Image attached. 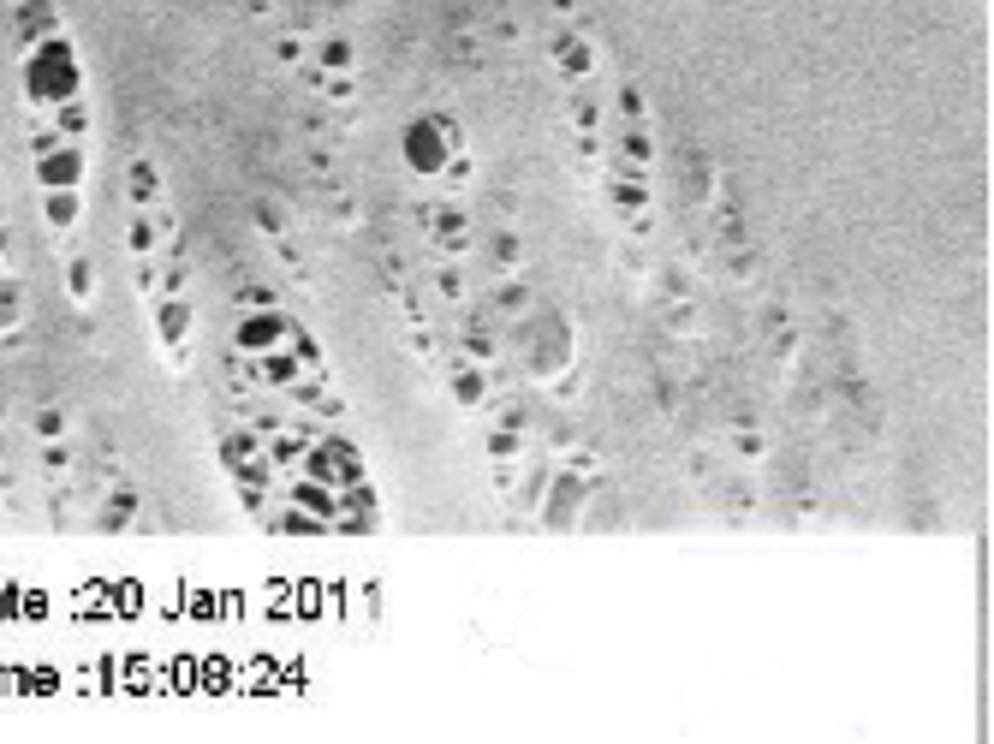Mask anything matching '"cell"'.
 Listing matches in <instances>:
<instances>
[{"mask_svg":"<svg viewBox=\"0 0 994 744\" xmlns=\"http://www.w3.org/2000/svg\"><path fill=\"white\" fill-rule=\"evenodd\" d=\"M54 143H66V137H60L54 125H36V131H30V155H48Z\"/></svg>","mask_w":994,"mask_h":744,"instance_id":"cell-28","label":"cell"},{"mask_svg":"<svg viewBox=\"0 0 994 744\" xmlns=\"http://www.w3.org/2000/svg\"><path fill=\"white\" fill-rule=\"evenodd\" d=\"M292 506H304V512H316V518H328V530H334V518H340V495H334V483H298V489H286Z\"/></svg>","mask_w":994,"mask_h":744,"instance_id":"cell-9","label":"cell"},{"mask_svg":"<svg viewBox=\"0 0 994 744\" xmlns=\"http://www.w3.org/2000/svg\"><path fill=\"white\" fill-rule=\"evenodd\" d=\"M24 102L30 108H60L72 96H84V60L66 36H48V42H30L24 48Z\"/></svg>","mask_w":994,"mask_h":744,"instance_id":"cell-1","label":"cell"},{"mask_svg":"<svg viewBox=\"0 0 994 744\" xmlns=\"http://www.w3.org/2000/svg\"><path fill=\"white\" fill-rule=\"evenodd\" d=\"M256 375H262L268 387H298V381H304V364H298L286 346H274V352H262V358H256Z\"/></svg>","mask_w":994,"mask_h":744,"instance_id":"cell-11","label":"cell"},{"mask_svg":"<svg viewBox=\"0 0 994 744\" xmlns=\"http://www.w3.org/2000/svg\"><path fill=\"white\" fill-rule=\"evenodd\" d=\"M584 495H590V483H584V477H560V483H554V495H548V506H542L548 530H572V524H578V506H584Z\"/></svg>","mask_w":994,"mask_h":744,"instance_id":"cell-6","label":"cell"},{"mask_svg":"<svg viewBox=\"0 0 994 744\" xmlns=\"http://www.w3.org/2000/svg\"><path fill=\"white\" fill-rule=\"evenodd\" d=\"M614 197H620L625 215H643V203H649V191H643V185H614Z\"/></svg>","mask_w":994,"mask_h":744,"instance_id":"cell-25","label":"cell"},{"mask_svg":"<svg viewBox=\"0 0 994 744\" xmlns=\"http://www.w3.org/2000/svg\"><path fill=\"white\" fill-rule=\"evenodd\" d=\"M286 352H292V358H298L304 370H310V364H322V346H316V340H310L304 328H286Z\"/></svg>","mask_w":994,"mask_h":744,"instance_id":"cell-18","label":"cell"},{"mask_svg":"<svg viewBox=\"0 0 994 744\" xmlns=\"http://www.w3.org/2000/svg\"><path fill=\"white\" fill-rule=\"evenodd\" d=\"M566 358H572V346H566V322H560V316H536V352H530L536 375L566 370Z\"/></svg>","mask_w":994,"mask_h":744,"instance_id":"cell-5","label":"cell"},{"mask_svg":"<svg viewBox=\"0 0 994 744\" xmlns=\"http://www.w3.org/2000/svg\"><path fill=\"white\" fill-rule=\"evenodd\" d=\"M649 155H655V143L631 125V131H625V161H631V167H649Z\"/></svg>","mask_w":994,"mask_h":744,"instance_id":"cell-23","label":"cell"},{"mask_svg":"<svg viewBox=\"0 0 994 744\" xmlns=\"http://www.w3.org/2000/svg\"><path fill=\"white\" fill-rule=\"evenodd\" d=\"M274 530H286V536H328V518H316V512H304V506H292V512H280V518H274Z\"/></svg>","mask_w":994,"mask_h":744,"instance_id":"cell-14","label":"cell"},{"mask_svg":"<svg viewBox=\"0 0 994 744\" xmlns=\"http://www.w3.org/2000/svg\"><path fill=\"white\" fill-rule=\"evenodd\" d=\"M155 328H161V340H167V346H185V334H191V304H185L179 292H167V298H161V310H155Z\"/></svg>","mask_w":994,"mask_h":744,"instance_id":"cell-10","label":"cell"},{"mask_svg":"<svg viewBox=\"0 0 994 744\" xmlns=\"http://www.w3.org/2000/svg\"><path fill=\"white\" fill-rule=\"evenodd\" d=\"M66 286H72V298H90V292H96V268L78 256V262L66 268Z\"/></svg>","mask_w":994,"mask_h":744,"instance_id":"cell-22","label":"cell"},{"mask_svg":"<svg viewBox=\"0 0 994 744\" xmlns=\"http://www.w3.org/2000/svg\"><path fill=\"white\" fill-rule=\"evenodd\" d=\"M36 429H42V435L54 441V435H60V411H42V417H36Z\"/></svg>","mask_w":994,"mask_h":744,"instance_id":"cell-34","label":"cell"},{"mask_svg":"<svg viewBox=\"0 0 994 744\" xmlns=\"http://www.w3.org/2000/svg\"><path fill=\"white\" fill-rule=\"evenodd\" d=\"M250 453H256V435H227V441H221V459H227V465H245Z\"/></svg>","mask_w":994,"mask_h":744,"instance_id":"cell-24","label":"cell"},{"mask_svg":"<svg viewBox=\"0 0 994 744\" xmlns=\"http://www.w3.org/2000/svg\"><path fill=\"white\" fill-rule=\"evenodd\" d=\"M286 316L268 304V310H245L239 316V328H233V346L245 352V358H262V352H274V346H286Z\"/></svg>","mask_w":994,"mask_h":744,"instance_id":"cell-4","label":"cell"},{"mask_svg":"<svg viewBox=\"0 0 994 744\" xmlns=\"http://www.w3.org/2000/svg\"><path fill=\"white\" fill-rule=\"evenodd\" d=\"M620 114H625L631 125L643 120V90H637V84H625V90H620Z\"/></svg>","mask_w":994,"mask_h":744,"instance_id":"cell-27","label":"cell"},{"mask_svg":"<svg viewBox=\"0 0 994 744\" xmlns=\"http://www.w3.org/2000/svg\"><path fill=\"white\" fill-rule=\"evenodd\" d=\"M131 197H137L143 209H155V173H149V161L131 167Z\"/></svg>","mask_w":994,"mask_h":744,"instance_id":"cell-21","label":"cell"},{"mask_svg":"<svg viewBox=\"0 0 994 744\" xmlns=\"http://www.w3.org/2000/svg\"><path fill=\"white\" fill-rule=\"evenodd\" d=\"M483 393H489V375L483 370H459L453 375V399H459V405H483Z\"/></svg>","mask_w":994,"mask_h":744,"instance_id":"cell-16","label":"cell"},{"mask_svg":"<svg viewBox=\"0 0 994 744\" xmlns=\"http://www.w3.org/2000/svg\"><path fill=\"white\" fill-rule=\"evenodd\" d=\"M441 250H465V215L453 203L441 209Z\"/></svg>","mask_w":994,"mask_h":744,"instance_id":"cell-19","label":"cell"},{"mask_svg":"<svg viewBox=\"0 0 994 744\" xmlns=\"http://www.w3.org/2000/svg\"><path fill=\"white\" fill-rule=\"evenodd\" d=\"M572 108H578V114H572V120L584 125V131H596V125H602V108H596V102H590V96H578V102H572Z\"/></svg>","mask_w":994,"mask_h":744,"instance_id":"cell-29","label":"cell"},{"mask_svg":"<svg viewBox=\"0 0 994 744\" xmlns=\"http://www.w3.org/2000/svg\"><path fill=\"white\" fill-rule=\"evenodd\" d=\"M0 245H6V233H0Z\"/></svg>","mask_w":994,"mask_h":744,"instance_id":"cell-35","label":"cell"},{"mask_svg":"<svg viewBox=\"0 0 994 744\" xmlns=\"http://www.w3.org/2000/svg\"><path fill=\"white\" fill-rule=\"evenodd\" d=\"M495 262H500V268H512V262H518V239H512V233H500V239H495Z\"/></svg>","mask_w":994,"mask_h":744,"instance_id":"cell-30","label":"cell"},{"mask_svg":"<svg viewBox=\"0 0 994 744\" xmlns=\"http://www.w3.org/2000/svg\"><path fill=\"white\" fill-rule=\"evenodd\" d=\"M125 239H131V250L155 256V227H149V221H131V227H125Z\"/></svg>","mask_w":994,"mask_h":744,"instance_id":"cell-26","label":"cell"},{"mask_svg":"<svg viewBox=\"0 0 994 744\" xmlns=\"http://www.w3.org/2000/svg\"><path fill=\"white\" fill-rule=\"evenodd\" d=\"M399 149H405V167H411V173H441V167L465 149V131L447 120V114H417V120L405 125Z\"/></svg>","mask_w":994,"mask_h":744,"instance_id":"cell-2","label":"cell"},{"mask_svg":"<svg viewBox=\"0 0 994 744\" xmlns=\"http://www.w3.org/2000/svg\"><path fill=\"white\" fill-rule=\"evenodd\" d=\"M316 66H322V72H340V78H346V72L358 66V54H352V42H322V48H316Z\"/></svg>","mask_w":994,"mask_h":744,"instance_id":"cell-15","label":"cell"},{"mask_svg":"<svg viewBox=\"0 0 994 744\" xmlns=\"http://www.w3.org/2000/svg\"><path fill=\"white\" fill-rule=\"evenodd\" d=\"M84 173H90V155H84V143H54L48 155H30V179H36L42 191L84 185Z\"/></svg>","mask_w":994,"mask_h":744,"instance_id":"cell-3","label":"cell"},{"mask_svg":"<svg viewBox=\"0 0 994 744\" xmlns=\"http://www.w3.org/2000/svg\"><path fill=\"white\" fill-rule=\"evenodd\" d=\"M500 310L518 316V310H524V286H500Z\"/></svg>","mask_w":994,"mask_h":744,"instance_id":"cell-32","label":"cell"},{"mask_svg":"<svg viewBox=\"0 0 994 744\" xmlns=\"http://www.w3.org/2000/svg\"><path fill=\"white\" fill-rule=\"evenodd\" d=\"M12 24H18L24 48H30V42H48V36H60V12H54V0H18Z\"/></svg>","mask_w":994,"mask_h":744,"instance_id":"cell-7","label":"cell"},{"mask_svg":"<svg viewBox=\"0 0 994 744\" xmlns=\"http://www.w3.org/2000/svg\"><path fill=\"white\" fill-rule=\"evenodd\" d=\"M42 221H48L54 233H72V227L84 221V197H78V185H60V191H42Z\"/></svg>","mask_w":994,"mask_h":744,"instance_id":"cell-8","label":"cell"},{"mask_svg":"<svg viewBox=\"0 0 994 744\" xmlns=\"http://www.w3.org/2000/svg\"><path fill=\"white\" fill-rule=\"evenodd\" d=\"M239 304H245V310H268V304H274V292H262V286H245V292H239Z\"/></svg>","mask_w":994,"mask_h":744,"instance_id":"cell-31","label":"cell"},{"mask_svg":"<svg viewBox=\"0 0 994 744\" xmlns=\"http://www.w3.org/2000/svg\"><path fill=\"white\" fill-rule=\"evenodd\" d=\"M18 316H24L18 286H12V280H0V334H12V328H18Z\"/></svg>","mask_w":994,"mask_h":744,"instance_id":"cell-20","label":"cell"},{"mask_svg":"<svg viewBox=\"0 0 994 744\" xmlns=\"http://www.w3.org/2000/svg\"><path fill=\"white\" fill-rule=\"evenodd\" d=\"M489 447H495V459H512V453H518V435H506V429H500Z\"/></svg>","mask_w":994,"mask_h":744,"instance_id":"cell-33","label":"cell"},{"mask_svg":"<svg viewBox=\"0 0 994 744\" xmlns=\"http://www.w3.org/2000/svg\"><path fill=\"white\" fill-rule=\"evenodd\" d=\"M131 512H137V495H131V489H114L108 512H102V530H120V524H131Z\"/></svg>","mask_w":994,"mask_h":744,"instance_id":"cell-17","label":"cell"},{"mask_svg":"<svg viewBox=\"0 0 994 744\" xmlns=\"http://www.w3.org/2000/svg\"><path fill=\"white\" fill-rule=\"evenodd\" d=\"M554 60H560V72H566V78H584V72L596 66V48H590V42H578V36H560V42H554Z\"/></svg>","mask_w":994,"mask_h":744,"instance_id":"cell-13","label":"cell"},{"mask_svg":"<svg viewBox=\"0 0 994 744\" xmlns=\"http://www.w3.org/2000/svg\"><path fill=\"white\" fill-rule=\"evenodd\" d=\"M54 114V131L66 137V143H84L90 137V108H84V96H72V102H60V108H48Z\"/></svg>","mask_w":994,"mask_h":744,"instance_id":"cell-12","label":"cell"}]
</instances>
